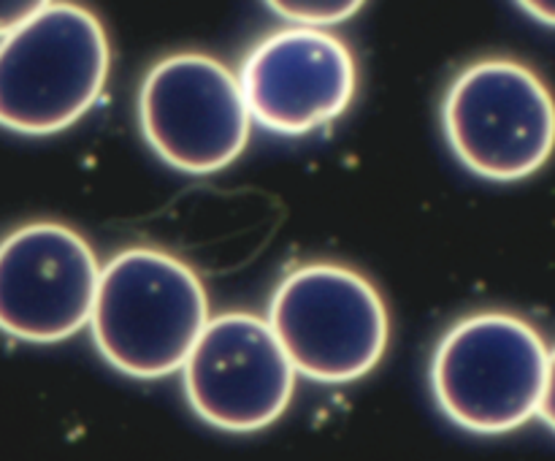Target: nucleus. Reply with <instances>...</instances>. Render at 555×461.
<instances>
[{"instance_id":"1","label":"nucleus","mask_w":555,"mask_h":461,"mask_svg":"<svg viewBox=\"0 0 555 461\" xmlns=\"http://www.w3.org/2000/svg\"><path fill=\"white\" fill-rule=\"evenodd\" d=\"M209 318V293L188 260L133 244L101 266L87 329L119 374L163 380L182 372Z\"/></svg>"},{"instance_id":"2","label":"nucleus","mask_w":555,"mask_h":461,"mask_svg":"<svg viewBox=\"0 0 555 461\" xmlns=\"http://www.w3.org/2000/svg\"><path fill=\"white\" fill-rule=\"evenodd\" d=\"M108 71L101 16L68 0L41 3L0 38V128L33 139L74 128L103 95Z\"/></svg>"},{"instance_id":"3","label":"nucleus","mask_w":555,"mask_h":461,"mask_svg":"<svg viewBox=\"0 0 555 461\" xmlns=\"http://www.w3.org/2000/svg\"><path fill=\"white\" fill-rule=\"evenodd\" d=\"M545 336L507 309H480L455 320L437 342L428 385L453 426L499 437L534 421L547 369Z\"/></svg>"},{"instance_id":"4","label":"nucleus","mask_w":555,"mask_h":461,"mask_svg":"<svg viewBox=\"0 0 555 461\" xmlns=\"http://www.w3.org/2000/svg\"><path fill=\"white\" fill-rule=\"evenodd\" d=\"M266 323L298 377L347 385L385 358L390 315L366 274L336 260L298 264L271 291Z\"/></svg>"},{"instance_id":"5","label":"nucleus","mask_w":555,"mask_h":461,"mask_svg":"<svg viewBox=\"0 0 555 461\" xmlns=\"http://www.w3.org/2000/svg\"><path fill=\"white\" fill-rule=\"evenodd\" d=\"M442 130L466 171L488 182H524L555 152V95L524 60L480 57L444 90Z\"/></svg>"},{"instance_id":"6","label":"nucleus","mask_w":555,"mask_h":461,"mask_svg":"<svg viewBox=\"0 0 555 461\" xmlns=\"http://www.w3.org/2000/svg\"><path fill=\"white\" fill-rule=\"evenodd\" d=\"M139 128L166 166L193 177L233 166L253 139L236 74L206 52L166 54L146 71Z\"/></svg>"},{"instance_id":"7","label":"nucleus","mask_w":555,"mask_h":461,"mask_svg":"<svg viewBox=\"0 0 555 461\" xmlns=\"http://www.w3.org/2000/svg\"><path fill=\"white\" fill-rule=\"evenodd\" d=\"M179 374L190 410L228 434L280 421L298 380L266 318L247 309L211 315Z\"/></svg>"},{"instance_id":"8","label":"nucleus","mask_w":555,"mask_h":461,"mask_svg":"<svg viewBox=\"0 0 555 461\" xmlns=\"http://www.w3.org/2000/svg\"><path fill=\"white\" fill-rule=\"evenodd\" d=\"M101 264L76 228L33 220L0 239V334L57 345L87 329Z\"/></svg>"},{"instance_id":"9","label":"nucleus","mask_w":555,"mask_h":461,"mask_svg":"<svg viewBox=\"0 0 555 461\" xmlns=\"http://www.w3.org/2000/svg\"><path fill=\"white\" fill-rule=\"evenodd\" d=\"M236 79L253 125L276 136H307L352 106L358 60L336 33L287 25L244 54Z\"/></svg>"},{"instance_id":"10","label":"nucleus","mask_w":555,"mask_h":461,"mask_svg":"<svg viewBox=\"0 0 555 461\" xmlns=\"http://www.w3.org/2000/svg\"><path fill=\"white\" fill-rule=\"evenodd\" d=\"M266 5L280 20L291 22L293 27H309V30H328V27L341 25V22H347L363 9V3H358V0H350V3H341V0H331V3H318V0L285 3V0H274V3Z\"/></svg>"},{"instance_id":"11","label":"nucleus","mask_w":555,"mask_h":461,"mask_svg":"<svg viewBox=\"0 0 555 461\" xmlns=\"http://www.w3.org/2000/svg\"><path fill=\"white\" fill-rule=\"evenodd\" d=\"M38 9H41V3H36V0H5V3H0V38L25 25Z\"/></svg>"},{"instance_id":"12","label":"nucleus","mask_w":555,"mask_h":461,"mask_svg":"<svg viewBox=\"0 0 555 461\" xmlns=\"http://www.w3.org/2000/svg\"><path fill=\"white\" fill-rule=\"evenodd\" d=\"M537 418L545 423L547 428L555 434V347L547 353V369H545V385H542V399Z\"/></svg>"},{"instance_id":"13","label":"nucleus","mask_w":555,"mask_h":461,"mask_svg":"<svg viewBox=\"0 0 555 461\" xmlns=\"http://www.w3.org/2000/svg\"><path fill=\"white\" fill-rule=\"evenodd\" d=\"M531 20H537L540 25L555 27V3H518Z\"/></svg>"}]
</instances>
